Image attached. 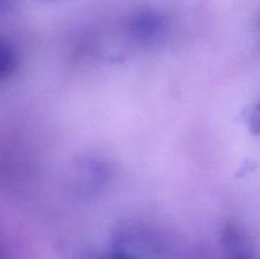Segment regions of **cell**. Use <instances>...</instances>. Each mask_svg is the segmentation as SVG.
<instances>
[{"instance_id": "8992f818", "label": "cell", "mask_w": 260, "mask_h": 259, "mask_svg": "<svg viewBox=\"0 0 260 259\" xmlns=\"http://www.w3.org/2000/svg\"><path fill=\"white\" fill-rule=\"evenodd\" d=\"M0 259H8L7 254H5V251H4V249H3L2 244H0Z\"/></svg>"}, {"instance_id": "7a4b0ae2", "label": "cell", "mask_w": 260, "mask_h": 259, "mask_svg": "<svg viewBox=\"0 0 260 259\" xmlns=\"http://www.w3.org/2000/svg\"><path fill=\"white\" fill-rule=\"evenodd\" d=\"M162 27V19L154 12H140L131 19V29L139 37H152Z\"/></svg>"}, {"instance_id": "3957f363", "label": "cell", "mask_w": 260, "mask_h": 259, "mask_svg": "<svg viewBox=\"0 0 260 259\" xmlns=\"http://www.w3.org/2000/svg\"><path fill=\"white\" fill-rule=\"evenodd\" d=\"M18 68V53L14 46L0 37V80L13 75Z\"/></svg>"}, {"instance_id": "6da1fadb", "label": "cell", "mask_w": 260, "mask_h": 259, "mask_svg": "<svg viewBox=\"0 0 260 259\" xmlns=\"http://www.w3.org/2000/svg\"><path fill=\"white\" fill-rule=\"evenodd\" d=\"M221 245L225 259H258L245 236L233 225L223 229Z\"/></svg>"}, {"instance_id": "5b68a950", "label": "cell", "mask_w": 260, "mask_h": 259, "mask_svg": "<svg viewBox=\"0 0 260 259\" xmlns=\"http://www.w3.org/2000/svg\"><path fill=\"white\" fill-rule=\"evenodd\" d=\"M17 0H0V14L9 12L15 5Z\"/></svg>"}, {"instance_id": "277c9868", "label": "cell", "mask_w": 260, "mask_h": 259, "mask_svg": "<svg viewBox=\"0 0 260 259\" xmlns=\"http://www.w3.org/2000/svg\"><path fill=\"white\" fill-rule=\"evenodd\" d=\"M250 130L254 134L260 135V103L254 108L250 116Z\"/></svg>"}]
</instances>
